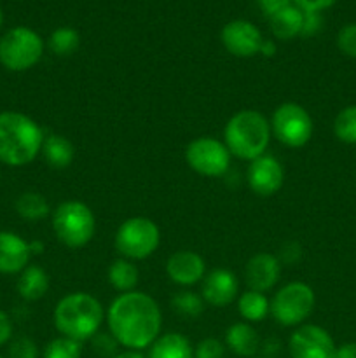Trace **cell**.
<instances>
[{"instance_id": "cell-40", "label": "cell", "mask_w": 356, "mask_h": 358, "mask_svg": "<svg viewBox=\"0 0 356 358\" xmlns=\"http://www.w3.org/2000/svg\"><path fill=\"white\" fill-rule=\"evenodd\" d=\"M260 55L271 58L272 55H276V44L272 41H264L260 45Z\"/></svg>"}, {"instance_id": "cell-17", "label": "cell", "mask_w": 356, "mask_h": 358, "mask_svg": "<svg viewBox=\"0 0 356 358\" xmlns=\"http://www.w3.org/2000/svg\"><path fill=\"white\" fill-rule=\"evenodd\" d=\"M30 245L20 234L10 231H0V273L16 275L28 266Z\"/></svg>"}, {"instance_id": "cell-30", "label": "cell", "mask_w": 356, "mask_h": 358, "mask_svg": "<svg viewBox=\"0 0 356 358\" xmlns=\"http://www.w3.org/2000/svg\"><path fill=\"white\" fill-rule=\"evenodd\" d=\"M337 48L344 56L356 59V23L344 24L339 30Z\"/></svg>"}, {"instance_id": "cell-36", "label": "cell", "mask_w": 356, "mask_h": 358, "mask_svg": "<svg viewBox=\"0 0 356 358\" xmlns=\"http://www.w3.org/2000/svg\"><path fill=\"white\" fill-rule=\"evenodd\" d=\"M10 338H13V322L9 315L0 310V346L7 345Z\"/></svg>"}, {"instance_id": "cell-16", "label": "cell", "mask_w": 356, "mask_h": 358, "mask_svg": "<svg viewBox=\"0 0 356 358\" xmlns=\"http://www.w3.org/2000/svg\"><path fill=\"white\" fill-rule=\"evenodd\" d=\"M166 275L173 283L191 287L206 276V262L192 250H178L166 262Z\"/></svg>"}, {"instance_id": "cell-24", "label": "cell", "mask_w": 356, "mask_h": 358, "mask_svg": "<svg viewBox=\"0 0 356 358\" xmlns=\"http://www.w3.org/2000/svg\"><path fill=\"white\" fill-rule=\"evenodd\" d=\"M237 311L246 320L248 324L251 322H262L269 313H271V303L262 292L255 290H246L237 299Z\"/></svg>"}, {"instance_id": "cell-26", "label": "cell", "mask_w": 356, "mask_h": 358, "mask_svg": "<svg viewBox=\"0 0 356 358\" xmlns=\"http://www.w3.org/2000/svg\"><path fill=\"white\" fill-rule=\"evenodd\" d=\"M80 35L72 27H59L49 35L47 48L56 56H70L79 49Z\"/></svg>"}, {"instance_id": "cell-37", "label": "cell", "mask_w": 356, "mask_h": 358, "mask_svg": "<svg viewBox=\"0 0 356 358\" xmlns=\"http://www.w3.org/2000/svg\"><path fill=\"white\" fill-rule=\"evenodd\" d=\"M300 255H302V250H300L299 243H295V241H292V243H286L285 247L281 248V259L285 262H290V264H293V261H299Z\"/></svg>"}, {"instance_id": "cell-27", "label": "cell", "mask_w": 356, "mask_h": 358, "mask_svg": "<svg viewBox=\"0 0 356 358\" xmlns=\"http://www.w3.org/2000/svg\"><path fill=\"white\" fill-rule=\"evenodd\" d=\"M334 135L339 142L356 145V105L344 107L335 115Z\"/></svg>"}, {"instance_id": "cell-19", "label": "cell", "mask_w": 356, "mask_h": 358, "mask_svg": "<svg viewBox=\"0 0 356 358\" xmlns=\"http://www.w3.org/2000/svg\"><path fill=\"white\" fill-rule=\"evenodd\" d=\"M225 345L234 355L251 358L260 348V338L248 322H237L227 329Z\"/></svg>"}, {"instance_id": "cell-44", "label": "cell", "mask_w": 356, "mask_h": 358, "mask_svg": "<svg viewBox=\"0 0 356 358\" xmlns=\"http://www.w3.org/2000/svg\"><path fill=\"white\" fill-rule=\"evenodd\" d=\"M0 358H3V357H0Z\"/></svg>"}, {"instance_id": "cell-2", "label": "cell", "mask_w": 356, "mask_h": 358, "mask_svg": "<svg viewBox=\"0 0 356 358\" xmlns=\"http://www.w3.org/2000/svg\"><path fill=\"white\" fill-rule=\"evenodd\" d=\"M44 143L42 128L21 112H0V163L24 166L40 154Z\"/></svg>"}, {"instance_id": "cell-32", "label": "cell", "mask_w": 356, "mask_h": 358, "mask_svg": "<svg viewBox=\"0 0 356 358\" xmlns=\"http://www.w3.org/2000/svg\"><path fill=\"white\" fill-rule=\"evenodd\" d=\"M9 358H38V348L30 338H17L10 343Z\"/></svg>"}, {"instance_id": "cell-25", "label": "cell", "mask_w": 356, "mask_h": 358, "mask_svg": "<svg viewBox=\"0 0 356 358\" xmlns=\"http://www.w3.org/2000/svg\"><path fill=\"white\" fill-rule=\"evenodd\" d=\"M16 212L21 219L30 220V222H37V220L45 219L51 212L49 208L47 199L38 192H23L20 198L16 199Z\"/></svg>"}, {"instance_id": "cell-38", "label": "cell", "mask_w": 356, "mask_h": 358, "mask_svg": "<svg viewBox=\"0 0 356 358\" xmlns=\"http://www.w3.org/2000/svg\"><path fill=\"white\" fill-rule=\"evenodd\" d=\"M257 3H258V7H260V9L264 10V13L267 14V17H269L271 14H274L276 10L281 9V7L292 3V0H257Z\"/></svg>"}, {"instance_id": "cell-14", "label": "cell", "mask_w": 356, "mask_h": 358, "mask_svg": "<svg viewBox=\"0 0 356 358\" xmlns=\"http://www.w3.org/2000/svg\"><path fill=\"white\" fill-rule=\"evenodd\" d=\"M239 285L234 273L229 269H213L202 278L201 297L213 308H225L236 301Z\"/></svg>"}, {"instance_id": "cell-43", "label": "cell", "mask_w": 356, "mask_h": 358, "mask_svg": "<svg viewBox=\"0 0 356 358\" xmlns=\"http://www.w3.org/2000/svg\"><path fill=\"white\" fill-rule=\"evenodd\" d=\"M2 21H3V14H2V9H0V27H2Z\"/></svg>"}, {"instance_id": "cell-39", "label": "cell", "mask_w": 356, "mask_h": 358, "mask_svg": "<svg viewBox=\"0 0 356 358\" xmlns=\"http://www.w3.org/2000/svg\"><path fill=\"white\" fill-rule=\"evenodd\" d=\"M332 358H356V343H346L335 348Z\"/></svg>"}, {"instance_id": "cell-1", "label": "cell", "mask_w": 356, "mask_h": 358, "mask_svg": "<svg viewBox=\"0 0 356 358\" xmlns=\"http://www.w3.org/2000/svg\"><path fill=\"white\" fill-rule=\"evenodd\" d=\"M108 332L115 341L133 352L150 348L159 338L163 315L156 299L143 292L119 294L107 311Z\"/></svg>"}, {"instance_id": "cell-8", "label": "cell", "mask_w": 356, "mask_h": 358, "mask_svg": "<svg viewBox=\"0 0 356 358\" xmlns=\"http://www.w3.org/2000/svg\"><path fill=\"white\" fill-rule=\"evenodd\" d=\"M314 304V290L304 282H292L279 289L272 297L271 315L283 327H297L311 317Z\"/></svg>"}, {"instance_id": "cell-41", "label": "cell", "mask_w": 356, "mask_h": 358, "mask_svg": "<svg viewBox=\"0 0 356 358\" xmlns=\"http://www.w3.org/2000/svg\"><path fill=\"white\" fill-rule=\"evenodd\" d=\"M112 358H147V357L142 355V353H140V352H133V350H126V352L117 353V355H114Z\"/></svg>"}, {"instance_id": "cell-23", "label": "cell", "mask_w": 356, "mask_h": 358, "mask_svg": "<svg viewBox=\"0 0 356 358\" xmlns=\"http://www.w3.org/2000/svg\"><path fill=\"white\" fill-rule=\"evenodd\" d=\"M108 282L110 285L114 287L115 290H119L121 294L126 292H133L135 287L138 285V278H140V271L131 261L128 259L121 257L115 259L114 262L108 268Z\"/></svg>"}, {"instance_id": "cell-33", "label": "cell", "mask_w": 356, "mask_h": 358, "mask_svg": "<svg viewBox=\"0 0 356 358\" xmlns=\"http://www.w3.org/2000/svg\"><path fill=\"white\" fill-rule=\"evenodd\" d=\"M91 341H93V348L96 350L98 355L105 358H112L114 355H117V348L121 346L115 341V338L110 332H107V334H100V332H98Z\"/></svg>"}, {"instance_id": "cell-6", "label": "cell", "mask_w": 356, "mask_h": 358, "mask_svg": "<svg viewBox=\"0 0 356 358\" xmlns=\"http://www.w3.org/2000/svg\"><path fill=\"white\" fill-rule=\"evenodd\" d=\"M44 55V41L28 27H14L0 37V65L10 72H27Z\"/></svg>"}, {"instance_id": "cell-7", "label": "cell", "mask_w": 356, "mask_h": 358, "mask_svg": "<svg viewBox=\"0 0 356 358\" xmlns=\"http://www.w3.org/2000/svg\"><path fill=\"white\" fill-rule=\"evenodd\" d=\"M161 231L147 217H131L119 226L115 233V248L128 261H143L157 250Z\"/></svg>"}, {"instance_id": "cell-28", "label": "cell", "mask_w": 356, "mask_h": 358, "mask_svg": "<svg viewBox=\"0 0 356 358\" xmlns=\"http://www.w3.org/2000/svg\"><path fill=\"white\" fill-rule=\"evenodd\" d=\"M171 308L175 313L181 315L185 318H198L205 310V301L201 296L191 292V290H181L177 292L171 299Z\"/></svg>"}, {"instance_id": "cell-34", "label": "cell", "mask_w": 356, "mask_h": 358, "mask_svg": "<svg viewBox=\"0 0 356 358\" xmlns=\"http://www.w3.org/2000/svg\"><path fill=\"white\" fill-rule=\"evenodd\" d=\"M339 0H292V3H295L304 13H321L325 9H330Z\"/></svg>"}, {"instance_id": "cell-9", "label": "cell", "mask_w": 356, "mask_h": 358, "mask_svg": "<svg viewBox=\"0 0 356 358\" xmlns=\"http://www.w3.org/2000/svg\"><path fill=\"white\" fill-rule=\"evenodd\" d=\"M271 133L274 138L290 149L304 147L313 136V119L299 103H281L271 117Z\"/></svg>"}, {"instance_id": "cell-42", "label": "cell", "mask_w": 356, "mask_h": 358, "mask_svg": "<svg viewBox=\"0 0 356 358\" xmlns=\"http://www.w3.org/2000/svg\"><path fill=\"white\" fill-rule=\"evenodd\" d=\"M30 245V252L31 254H42V250H44V245L40 243V241H31Z\"/></svg>"}, {"instance_id": "cell-11", "label": "cell", "mask_w": 356, "mask_h": 358, "mask_svg": "<svg viewBox=\"0 0 356 358\" xmlns=\"http://www.w3.org/2000/svg\"><path fill=\"white\" fill-rule=\"evenodd\" d=\"M335 343L328 331L314 324H304L295 329L288 341V352L292 358H332Z\"/></svg>"}, {"instance_id": "cell-5", "label": "cell", "mask_w": 356, "mask_h": 358, "mask_svg": "<svg viewBox=\"0 0 356 358\" xmlns=\"http://www.w3.org/2000/svg\"><path fill=\"white\" fill-rule=\"evenodd\" d=\"M52 231L68 248H82L96 233V220L82 201H63L52 213Z\"/></svg>"}, {"instance_id": "cell-4", "label": "cell", "mask_w": 356, "mask_h": 358, "mask_svg": "<svg viewBox=\"0 0 356 358\" xmlns=\"http://www.w3.org/2000/svg\"><path fill=\"white\" fill-rule=\"evenodd\" d=\"M271 122L258 110H239L227 121L223 129L230 156L253 161L264 156L271 140Z\"/></svg>"}, {"instance_id": "cell-21", "label": "cell", "mask_w": 356, "mask_h": 358, "mask_svg": "<svg viewBox=\"0 0 356 358\" xmlns=\"http://www.w3.org/2000/svg\"><path fill=\"white\" fill-rule=\"evenodd\" d=\"M49 275L40 266L28 264L17 278V294L24 301H38L47 294Z\"/></svg>"}, {"instance_id": "cell-22", "label": "cell", "mask_w": 356, "mask_h": 358, "mask_svg": "<svg viewBox=\"0 0 356 358\" xmlns=\"http://www.w3.org/2000/svg\"><path fill=\"white\" fill-rule=\"evenodd\" d=\"M147 358H194V348L185 336L178 332L159 336L150 345Z\"/></svg>"}, {"instance_id": "cell-18", "label": "cell", "mask_w": 356, "mask_h": 358, "mask_svg": "<svg viewBox=\"0 0 356 358\" xmlns=\"http://www.w3.org/2000/svg\"><path fill=\"white\" fill-rule=\"evenodd\" d=\"M269 24H271L272 35L279 41L295 38L302 34L304 10L299 9L295 3H288L269 16Z\"/></svg>"}, {"instance_id": "cell-13", "label": "cell", "mask_w": 356, "mask_h": 358, "mask_svg": "<svg viewBox=\"0 0 356 358\" xmlns=\"http://www.w3.org/2000/svg\"><path fill=\"white\" fill-rule=\"evenodd\" d=\"M246 178L248 185L255 194L260 198H271L281 189L283 182H285V171L276 157L264 154V156L250 161Z\"/></svg>"}, {"instance_id": "cell-31", "label": "cell", "mask_w": 356, "mask_h": 358, "mask_svg": "<svg viewBox=\"0 0 356 358\" xmlns=\"http://www.w3.org/2000/svg\"><path fill=\"white\" fill-rule=\"evenodd\" d=\"M225 357V346L215 338H206L198 343L194 348V358H223Z\"/></svg>"}, {"instance_id": "cell-12", "label": "cell", "mask_w": 356, "mask_h": 358, "mask_svg": "<svg viewBox=\"0 0 356 358\" xmlns=\"http://www.w3.org/2000/svg\"><path fill=\"white\" fill-rule=\"evenodd\" d=\"M220 38H222L223 48L236 58H251L258 55L264 42L260 30L246 20L229 21L222 28Z\"/></svg>"}, {"instance_id": "cell-3", "label": "cell", "mask_w": 356, "mask_h": 358, "mask_svg": "<svg viewBox=\"0 0 356 358\" xmlns=\"http://www.w3.org/2000/svg\"><path fill=\"white\" fill-rule=\"evenodd\" d=\"M105 311L100 301L86 292L61 297L54 308V327L63 338L73 341L93 339L103 324Z\"/></svg>"}, {"instance_id": "cell-35", "label": "cell", "mask_w": 356, "mask_h": 358, "mask_svg": "<svg viewBox=\"0 0 356 358\" xmlns=\"http://www.w3.org/2000/svg\"><path fill=\"white\" fill-rule=\"evenodd\" d=\"M323 27V20H321V13H304V27H302V37H313Z\"/></svg>"}, {"instance_id": "cell-29", "label": "cell", "mask_w": 356, "mask_h": 358, "mask_svg": "<svg viewBox=\"0 0 356 358\" xmlns=\"http://www.w3.org/2000/svg\"><path fill=\"white\" fill-rule=\"evenodd\" d=\"M82 357V346L79 341L68 338H56L47 343L44 348L42 358H80Z\"/></svg>"}, {"instance_id": "cell-10", "label": "cell", "mask_w": 356, "mask_h": 358, "mask_svg": "<svg viewBox=\"0 0 356 358\" xmlns=\"http://www.w3.org/2000/svg\"><path fill=\"white\" fill-rule=\"evenodd\" d=\"M185 161L202 177H222L230 166V152L215 136H199L185 149Z\"/></svg>"}, {"instance_id": "cell-20", "label": "cell", "mask_w": 356, "mask_h": 358, "mask_svg": "<svg viewBox=\"0 0 356 358\" xmlns=\"http://www.w3.org/2000/svg\"><path fill=\"white\" fill-rule=\"evenodd\" d=\"M42 157L51 166L52 170H65L72 164L75 149L73 143L63 135H49L44 136V143L40 149Z\"/></svg>"}, {"instance_id": "cell-15", "label": "cell", "mask_w": 356, "mask_h": 358, "mask_svg": "<svg viewBox=\"0 0 356 358\" xmlns=\"http://www.w3.org/2000/svg\"><path fill=\"white\" fill-rule=\"evenodd\" d=\"M279 275H281L279 259L267 252L253 255L244 268V280H246L248 289L255 292L264 294L274 289L276 283L279 282Z\"/></svg>"}]
</instances>
